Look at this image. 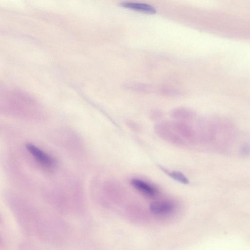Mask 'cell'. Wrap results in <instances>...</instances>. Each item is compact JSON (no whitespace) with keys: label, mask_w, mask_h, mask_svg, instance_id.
<instances>
[{"label":"cell","mask_w":250,"mask_h":250,"mask_svg":"<svg viewBox=\"0 0 250 250\" xmlns=\"http://www.w3.org/2000/svg\"><path fill=\"white\" fill-rule=\"evenodd\" d=\"M26 147L36 161L41 165L47 167H50L55 164L54 159L50 155L37 147L36 146L27 144Z\"/></svg>","instance_id":"2"},{"label":"cell","mask_w":250,"mask_h":250,"mask_svg":"<svg viewBox=\"0 0 250 250\" xmlns=\"http://www.w3.org/2000/svg\"><path fill=\"white\" fill-rule=\"evenodd\" d=\"M169 176L172 177L175 180L183 183L184 184H188L189 181L188 178L182 173L177 171L167 172Z\"/></svg>","instance_id":"10"},{"label":"cell","mask_w":250,"mask_h":250,"mask_svg":"<svg viewBox=\"0 0 250 250\" xmlns=\"http://www.w3.org/2000/svg\"><path fill=\"white\" fill-rule=\"evenodd\" d=\"M166 97H177L181 95V91L173 87L168 85H156V93Z\"/></svg>","instance_id":"9"},{"label":"cell","mask_w":250,"mask_h":250,"mask_svg":"<svg viewBox=\"0 0 250 250\" xmlns=\"http://www.w3.org/2000/svg\"><path fill=\"white\" fill-rule=\"evenodd\" d=\"M173 208V204L168 201H157L152 203L150 210L156 214H165L169 212Z\"/></svg>","instance_id":"6"},{"label":"cell","mask_w":250,"mask_h":250,"mask_svg":"<svg viewBox=\"0 0 250 250\" xmlns=\"http://www.w3.org/2000/svg\"><path fill=\"white\" fill-rule=\"evenodd\" d=\"M123 86L128 90L142 94L155 93L156 90V85L136 82H127Z\"/></svg>","instance_id":"4"},{"label":"cell","mask_w":250,"mask_h":250,"mask_svg":"<svg viewBox=\"0 0 250 250\" xmlns=\"http://www.w3.org/2000/svg\"><path fill=\"white\" fill-rule=\"evenodd\" d=\"M170 116L175 120L188 122L193 119L194 112L190 108L185 106L173 108L169 112Z\"/></svg>","instance_id":"5"},{"label":"cell","mask_w":250,"mask_h":250,"mask_svg":"<svg viewBox=\"0 0 250 250\" xmlns=\"http://www.w3.org/2000/svg\"><path fill=\"white\" fill-rule=\"evenodd\" d=\"M169 122L172 128L181 137L186 139H192L194 137V128L188 122L175 120Z\"/></svg>","instance_id":"3"},{"label":"cell","mask_w":250,"mask_h":250,"mask_svg":"<svg viewBox=\"0 0 250 250\" xmlns=\"http://www.w3.org/2000/svg\"><path fill=\"white\" fill-rule=\"evenodd\" d=\"M125 123L126 125L133 131L140 132L142 129L138 123L132 120L126 119Z\"/></svg>","instance_id":"12"},{"label":"cell","mask_w":250,"mask_h":250,"mask_svg":"<svg viewBox=\"0 0 250 250\" xmlns=\"http://www.w3.org/2000/svg\"><path fill=\"white\" fill-rule=\"evenodd\" d=\"M121 5L123 7L146 13L154 14L156 12V10L153 7L147 4L124 2L122 3Z\"/></svg>","instance_id":"7"},{"label":"cell","mask_w":250,"mask_h":250,"mask_svg":"<svg viewBox=\"0 0 250 250\" xmlns=\"http://www.w3.org/2000/svg\"><path fill=\"white\" fill-rule=\"evenodd\" d=\"M155 133L161 138L175 144L183 142L181 137L171 126L169 121L159 122L154 125Z\"/></svg>","instance_id":"1"},{"label":"cell","mask_w":250,"mask_h":250,"mask_svg":"<svg viewBox=\"0 0 250 250\" xmlns=\"http://www.w3.org/2000/svg\"><path fill=\"white\" fill-rule=\"evenodd\" d=\"M131 183L138 190L148 195L153 196L157 192V190L154 187L140 179H132Z\"/></svg>","instance_id":"8"},{"label":"cell","mask_w":250,"mask_h":250,"mask_svg":"<svg viewBox=\"0 0 250 250\" xmlns=\"http://www.w3.org/2000/svg\"><path fill=\"white\" fill-rule=\"evenodd\" d=\"M149 119L153 121H157L162 119L164 116L162 110L158 108H155L151 110L149 113Z\"/></svg>","instance_id":"11"}]
</instances>
